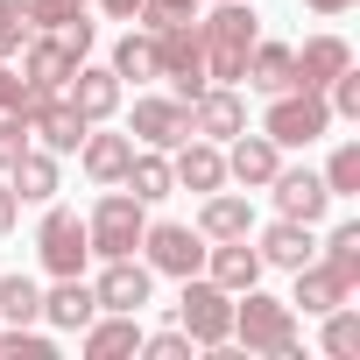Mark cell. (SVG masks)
I'll use <instances>...</instances> for the list:
<instances>
[{
	"label": "cell",
	"mask_w": 360,
	"mask_h": 360,
	"mask_svg": "<svg viewBox=\"0 0 360 360\" xmlns=\"http://www.w3.org/2000/svg\"><path fill=\"white\" fill-rule=\"evenodd\" d=\"M262 36L255 0H205L198 8V43H205V78L212 85H240V64Z\"/></svg>",
	"instance_id": "obj_1"
},
{
	"label": "cell",
	"mask_w": 360,
	"mask_h": 360,
	"mask_svg": "<svg viewBox=\"0 0 360 360\" xmlns=\"http://www.w3.org/2000/svg\"><path fill=\"white\" fill-rule=\"evenodd\" d=\"M233 346L240 353H262V360H290L297 353V311L290 297H269L262 283L233 297Z\"/></svg>",
	"instance_id": "obj_2"
},
{
	"label": "cell",
	"mask_w": 360,
	"mask_h": 360,
	"mask_svg": "<svg viewBox=\"0 0 360 360\" xmlns=\"http://www.w3.org/2000/svg\"><path fill=\"white\" fill-rule=\"evenodd\" d=\"M141 226H148V205L127 191V184H106L99 205L85 212V240H92V262H120L141 248Z\"/></svg>",
	"instance_id": "obj_3"
},
{
	"label": "cell",
	"mask_w": 360,
	"mask_h": 360,
	"mask_svg": "<svg viewBox=\"0 0 360 360\" xmlns=\"http://www.w3.org/2000/svg\"><path fill=\"white\" fill-rule=\"evenodd\" d=\"M176 325L191 332V346L226 353V346H233V290H219L205 269H198V276H184V297H176Z\"/></svg>",
	"instance_id": "obj_4"
},
{
	"label": "cell",
	"mask_w": 360,
	"mask_h": 360,
	"mask_svg": "<svg viewBox=\"0 0 360 360\" xmlns=\"http://www.w3.org/2000/svg\"><path fill=\"white\" fill-rule=\"evenodd\" d=\"M262 134L276 141V148H311V141H325L332 134V106H325V92H269V113H262Z\"/></svg>",
	"instance_id": "obj_5"
},
{
	"label": "cell",
	"mask_w": 360,
	"mask_h": 360,
	"mask_svg": "<svg viewBox=\"0 0 360 360\" xmlns=\"http://www.w3.org/2000/svg\"><path fill=\"white\" fill-rule=\"evenodd\" d=\"M36 255H43V269L50 276H85L92 269V240H85V219L71 212V205H43V226H36Z\"/></svg>",
	"instance_id": "obj_6"
},
{
	"label": "cell",
	"mask_w": 360,
	"mask_h": 360,
	"mask_svg": "<svg viewBox=\"0 0 360 360\" xmlns=\"http://www.w3.org/2000/svg\"><path fill=\"white\" fill-rule=\"evenodd\" d=\"M141 262L155 269V276H198L205 269V233L198 226H184V219H148L141 226Z\"/></svg>",
	"instance_id": "obj_7"
},
{
	"label": "cell",
	"mask_w": 360,
	"mask_h": 360,
	"mask_svg": "<svg viewBox=\"0 0 360 360\" xmlns=\"http://www.w3.org/2000/svg\"><path fill=\"white\" fill-rule=\"evenodd\" d=\"M127 134L134 148H176V141H191V106L176 99V92H134V113H127Z\"/></svg>",
	"instance_id": "obj_8"
},
{
	"label": "cell",
	"mask_w": 360,
	"mask_h": 360,
	"mask_svg": "<svg viewBox=\"0 0 360 360\" xmlns=\"http://www.w3.org/2000/svg\"><path fill=\"white\" fill-rule=\"evenodd\" d=\"M269 198H276V219H304V226H318L325 212H332V191H325V176L311 169V162H283L276 176H269Z\"/></svg>",
	"instance_id": "obj_9"
},
{
	"label": "cell",
	"mask_w": 360,
	"mask_h": 360,
	"mask_svg": "<svg viewBox=\"0 0 360 360\" xmlns=\"http://www.w3.org/2000/svg\"><path fill=\"white\" fill-rule=\"evenodd\" d=\"M226 148V184H240V191H269V176L283 169V148L262 134V127H240L233 141H219Z\"/></svg>",
	"instance_id": "obj_10"
},
{
	"label": "cell",
	"mask_w": 360,
	"mask_h": 360,
	"mask_svg": "<svg viewBox=\"0 0 360 360\" xmlns=\"http://www.w3.org/2000/svg\"><path fill=\"white\" fill-rule=\"evenodd\" d=\"M148 290H155V269H148V262H134V255L99 262V276H92L99 311H141V304H148Z\"/></svg>",
	"instance_id": "obj_11"
},
{
	"label": "cell",
	"mask_w": 360,
	"mask_h": 360,
	"mask_svg": "<svg viewBox=\"0 0 360 360\" xmlns=\"http://www.w3.org/2000/svg\"><path fill=\"white\" fill-rule=\"evenodd\" d=\"M169 176H176V191H219L226 184V148L219 141H205V134H191V141H176L169 148Z\"/></svg>",
	"instance_id": "obj_12"
},
{
	"label": "cell",
	"mask_w": 360,
	"mask_h": 360,
	"mask_svg": "<svg viewBox=\"0 0 360 360\" xmlns=\"http://www.w3.org/2000/svg\"><path fill=\"white\" fill-rule=\"evenodd\" d=\"M127 162H134V134H113L106 120H92L85 141H78V169L106 191V184H120V176H127Z\"/></svg>",
	"instance_id": "obj_13"
},
{
	"label": "cell",
	"mask_w": 360,
	"mask_h": 360,
	"mask_svg": "<svg viewBox=\"0 0 360 360\" xmlns=\"http://www.w3.org/2000/svg\"><path fill=\"white\" fill-rule=\"evenodd\" d=\"M290 64H297V92H325V85L353 64V43L325 29V36H304V43L290 50Z\"/></svg>",
	"instance_id": "obj_14"
},
{
	"label": "cell",
	"mask_w": 360,
	"mask_h": 360,
	"mask_svg": "<svg viewBox=\"0 0 360 360\" xmlns=\"http://www.w3.org/2000/svg\"><path fill=\"white\" fill-rule=\"evenodd\" d=\"M64 99H71V106H78L85 120H113V113H120V99H127V85L113 78V64H92V57H85V64L71 71Z\"/></svg>",
	"instance_id": "obj_15"
},
{
	"label": "cell",
	"mask_w": 360,
	"mask_h": 360,
	"mask_svg": "<svg viewBox=\"0 0 360 360\" xmlns=\"http://www.w3.org/2000/svg\"><path fill=\"white\" fill-rule=\"evenodd\" d=\"M248 127V99H240V85H205L198 99H191V134H205V141H233Z\"/></svg>",
	"instance_id": "obj_16"
},
{
	"label": "cell",
	"mask_w": 360,
	"mask_h": 360,
	"mask_svg": "<svg viewBox=\"0 0 360 360\" xmlns=\"http://www.w3.org/2000/svg\"><path fill=\"white\" fill-rule=\"evenodd\" d=\"M85 113L64 99V92H50L36 113H29V134H36V148H50V155H78V141H85Z\"/></svg>",
	"instance_id": "obj_17"
},
{
	"label": "cell",
	"mask_w": 360,
	"mask_h": 360,
	"mask_svg": "<svg viewBox=\"0 0 360 360\" xmlns=\"http://www.w3.org/2000/svg\"><path fill=\"white\" fill-rule=\"evenodd\" d=\"M248 240H255L262 269H283V276L318 255V226H304V219H276V226H262V233H248Z\"/></svg>",
	"instance_id": "obj_18"
},
{
	"label": "cell",
	"mask_w": 360,
	"mask_h": 360,
	"mask_svg": "<svg viewBox=\"0 0 360 360\" xmlns=\"http://www.w3.org/2000/svg\"><path fill=\"white\" fill-rule=\"evenodd\" d=\"M78 353L85 360H127V353H141V311H99L78 332Z\"/></svg>",
	"instance_id": "obj_19"
},
{
	"label": "cell",
	"mask_w": 360,
	"mask_h": 360,
	"mask_svg": "<svg viewBox=\"0 0 360 360\" xmlns=\"http://www.w3.org/2000/svg\"><path fill=\"white\" fill-rule=\"evenodd\" d=\"M198 233H205V240H248V233H255V198H248V191H226V184L205 191V198H198Z\"/></svg>",
	"instance_id": "obj_20"
},
{
	"label": "cell",
	"mask_w": 360,
	"mask_h": 360,
	"mask_svg": "<svg viewBox=\"0 0 360 360\" xmlns=\"http://www.w3.org/2000/svg\"><path fill=\"white\" fill-rule=\"evenodd\" d=\"M92 318H99V297H92L85 276H57V283L43 290V325H50V332H85Z\"/></svg>",
	"instance_id": "obj_21"
},
{
	"label": "cell",
	"mask_w": 360,
	"mask_h": 360,
	"mask_svg": "<svg viewBox=\"0 0 360 360\" xmlns=\"http://www.w3.org/2000/svg\"><path fill=\"white\" fill-rule=\"evenodd\" d=\"M57 162H64V155H50V148H36V141L15 155L8 184H15V198H22V205H50V198L64 191V169H57Z\"/></svg>",
	"instance_id": "obj_22"
},
{
	"label": "cell",
	"mask_w": 360,
	"mask_h": 360,
	"mask_svg": "<svg viewBox=\"0 0 360 360\" xmlns=\"http://www.w3.org/2000/svg\"><path fill=\"white\" fill-rule=\"evenodd\" d=\"M205 276L219 283V290H255L262 283V255H255V240H205Z\"/></svg>",
	"instance_id": "obj_23"
},
{
	"label": "cell",
	"mask_w": 360,
	"mask_h": 360,
	"mask_svg": "<svg viewBox=\"0 0 360 360\" xmlns=\"http://www.w3.org/2000/svg\"><path fill=\"white\" fill-rule=\"evenodd\" d=\"M290 276H297V297H290V311H304V318H325L332 304H346V297H353V283H346V276H332L318 255H311L304 269H290Z\"/></svg>",
	"instance_id": "obj_24"
},
{
	"label": "cell",
	"mask_w": 360,
	"mask_h": 360,
	"mask_svg": "<svg viewBox=\"0 0 360 360\" xmlns=\"http://www.w3.org/2000/svg\"><path fill=\"white\" fill-rule=\"evenodd\" d=\"M240 85H255V92H290V85H297L290 43H269V36H255V50H248V64H240Z\"/></svg>",
	"instance_id": "obj_25"
},
{
	"label": "cell",
	"mask_w": 360,
	"mask_h": 360,
	"mask_svg": "<svg viewBox=\"0 0 360 360\" xmlns=\"http://www.w3.org/2000/svg\"><path fill=\"white\" fill-rule=\"evenodd\" d=\"M120 184H127L141 205H162V198L176 191V176H169V155H162V148H134V162H127V176H120Z\"/></svg>",
	"instance_id": "obj_26"
},
{
	"label": "cell",
	"mask_w": 360,
	"mask_h": 360,
	"mask_svg": "<svg viewBox=\"0 0 360 360\" xmlns=\"http://www.w3.org/2000/svg\"><path fill=\"white\" fill-rule=\"evenodd\" d=\"M106 64H113L120 85H155V36H148V29H127V36L113 43Z\"/></svg>",
	"instance_id": "obj_27"
},
{
	"label": "cell",
	"mask_w": 360,
	"mask_h": 360,
	"mask_svg": "<svg viewBox=\"0 0 360 360\" xmlns=\"http://www.w3.org/2000/svg\"><path fill=\"white\" fill-rule=\"evenodd\" d=\"M0 325H43V283L36 276H0Z\"/></svg>",
	"instance_id": "obj_28"
},
{
	"label": "cell",
	"mask_w": 360,
	"mask_h": 360,
	"mask_svg": "<svg viewBox=\"0 0 360 360\" xmlns=\"http://www.w3.org/2000/svg\"><path fill=\"white\" fill-rule=\"evenodd\" d=\"M318 248H325L318 262H325L332 276H346V283L360 290V219H339V226H332V233H325Z\"/></svg>",
	"instance_id": "obj_29"
},
{
	"label": "cell",
	"mask_w": 360,
	"mask_h": 360,
	"mask_svg": "<svg viewBox=\"0 0 360 360\" xmlns=\"http://www.w3.org/2000/svg\"><path fill=\"white\" fill-rule=\"evenodd\" d=\"M318 346H325L332 360H353V353H360V311H353V297L325 311V332H318Z\"/></svg>",
	"instance_id": "obj_30"
},
{
	"label": "cell",
	"mask_w": 360,
	"mask_h": 360,
	"mask_svg": "<svg viewBox=\"0 0 360 360\" xmlns=\"http://www.w3.org/2000/svg\"><path fill=\"white\" fill-rule=\"evenodd\" d=\"M318 176H325L332 205H339V198H360V141H339V148L325 155V169H318Z\"/></svg>",
	"instance_id": "obj_31"
},
{
	"label": "cell",
	"mask_w": 360,
	"mask_h": 360,
	"mask_svg": "<svg viewBox=\"0 0 360 360\" xmlns=\"http://www.w3.org/2000/svg\"><path fill=\"white\" fill-rule=\"evenodd\" d=\"M29 36H36V15H29V0H0V64H15Z\"/></svg>",
	"instance_id": "obj_32"
},
{
	"label": "cell",
	"mask_w": 360,
	"mask_h": 360,
	"mask_svg": "<svg viewBox=\"0 0 360 360\" xmlns=\"http://www.w3.org/2000/svg\"><path fill=\"white\" fill-rule=\"evenodd\" d=\"M325 106H332V120H360V71H353V64L325 85Z\"/></svg>",
	"instance_id": "obj_33"
},
{
	"label": "cell",
	"mask_w": 360,
	"mask_h": 360,
	"mask_svg": "<svg viewBox=\"0 0 360 360\" xmlns=\"http://www.w3.org/2000/svg\"><path fill=\"white\" fill-rule=\"evenodd\" d=\"M29 141H36V134H29V120H22V113L8 106V113H0V176H8V169H15V155H22Z\"/></svg>",
	"instance_id": "obj_34"
},
{
	"label": "cell",
	"mask_w": 360,
	"mask_h": 360,
	"mask_svg": "<svg viewBox=\"0 0 360 360\" xmlns=\"http://www.w3.org/2000/svg\"><path fill=\"white\" fill-rule=\"evenodd\" d=\"M141 353H148V360H191L198 346H191L184 325H176V332H141Z\"/></svg>",
	"instance_id": "obj_35"
},
{
	"label": "cell",
	"mask_w": 360,
	"mask_h": 360,
	"mask_svg": "<svg viewBox=\"0 0 360 360\" xmlns=\"http://www.w3.org/2000/svg\"><path fill=\"white\" fill-rule=\"evenodd\" d=\"M50 36H57V43H64V50H71V57H92V36H99V29H92V22H85V15H71V22H57V29H50Z\"/></svg>",
	"instance_id": "obj_36"
},
{
	"label": "cell",
	"mask_w": 360,
	"mask_h": 360,
	"mask_svg": "<svg viewBox=\"0 0 360 360\" xmlns=\"http://www.w3.org/2000/svg\"><path fill=\"white\" fill-rule=\"evenodd\" d=\"M92 0H29V15H36V29H57V22H71V15H85Z\"/></svg>",
	"instance_id": "obj_37"
},
{
	"label": "cell",
	"mask_w": 360,
	"mask_h": 360,
	"mask_svg": "<svg viewBox=\"0 0 360 360\" xmlns=\"http://www.w3.org/2000/svg\"><path fill=\"white\" fill-rule=\"evenodd\" d=\"M22 226V198H15V184H8V176H0V240H8Z\"/></svg>",
	"instance_id": "obj_38"
},
{
	"label": "cell",
	"mask_w": 360,
	"mask_h": 360,
	"mask_svg": "<svg viewBox=\"0 0 360 360\" xmlns=\"http://www.w3.org/2000/svg\"><path fill=\"white\" fill-rule=\"evenodd\" d=\"M15 99H22V71H15V64H0V113H8Z\"/></svg>",
	"instance_id": "obj_39"
},
{
	"label": "cell",
	"mask_w": 360,
	"mask_h": 360,
	"mask_svg": "<svg viewBox=\"0 0 360 360\" xmlns=\"http://www.w3.org/2000/svg\"><path fill=\"white\" fill-rule=\"evenodd\" d=\"M92 8H99V15H113V22H134L141 0H92Z\"/></svg>",
	"instance_id": "obj_40"
},
{
	"label": "cell",
	"mask_w": 360,
	"mask_h": 360,
	"mask_svg": "<svg viewBox=\"0 0 360 360\" xmlns=\"http://www.w3.org/2000/svg\"><path fill=\"white\" fill-rule=\"evenodd\" d=\"M304 8H311V15H353L360 0H304Z\"/></svg>",
	"instance_id": "obj_41"
}]
</instances>
